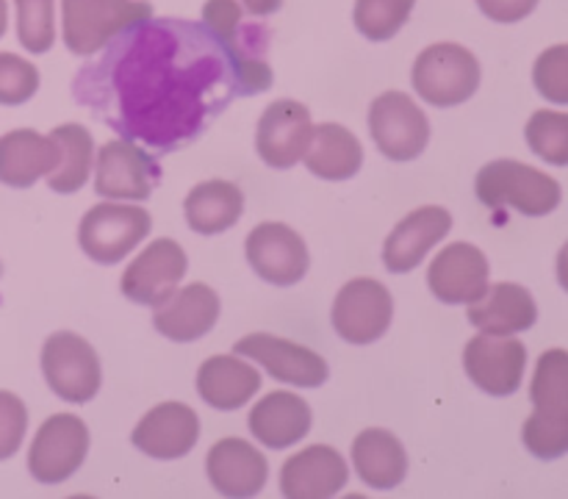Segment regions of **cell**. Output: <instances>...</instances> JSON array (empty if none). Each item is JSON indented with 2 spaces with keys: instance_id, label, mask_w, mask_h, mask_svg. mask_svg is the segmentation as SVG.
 <instances>
[{
  "instance_id": "cell-32",
  "label": "cell",
  "mask_w": 568,
  "mask_h": 499,
  "mask_svg": "<svg viewBox=\"0 0 568 499\" xmlns=\"http://www.w3.org/2000/svg\"><path fill=\"white\" fill-rule=\"evenodd\" d=\"M416 0H355V28L372 42H386L410 20Z\"/></svg>"
},
{
  "instance_id": "cell-28",
  "label": "cell",
  "mask_w": 568,
  "mask_h": 499,
  "mask_svg": "<svg viewBox=\"0 0 568 499\" xmlns=\"http://www.w3.org/2000/svg\"><path fill=\"white\" fill-rule=\"evenodd\" d=\"M353 464L361 480L381 491L399 486L408 475V455L403 441L383 427L358 432L353 441Z\"/></svg>"
},
{
  "instance_id": "cell-3",
  "label": "cell",
  "mask_w": 568,
  "mask_h": 499,
  "mask_svg": "<svg viewBox=\"0 0 568 499\" xmlns=\"http://www.w3.org/2000/svg\"><path fill=\"white\" fill-rule=\"evenodd\" d=\"M475 192L488 208L514 205L525 216H547L560 205V183L547 172L514 159H499L477 172Z\"/></svg>"
},
{
  "instance_id": "cell-1",
  "label": "cell",
  "mask_w": 568,
  "mask_h": 499,
  "mask_svg": "<svg viewBox=\"0 0 568 499\" xmlns=\"http://www.w3.org/2000/svg\"><path fill=\"white\" fill-rule=\"evenodd\" d=\"M78 103L128 142L170 153L242 94L239 61L205 22H133L72 83Z\"/></svg>"
},
{
  "instance_id": "cell-41",
  "label": "cell",
  "mask_w": 568,
  "mask_h": 499,
  "mask_svg": "<svg viewBox=\"0 0 568 499\" xmlns=\"http://www.w3.org/2000/svg\"><path fill=\"white\" fill-rule=\"evenodd\" d=\"M6 26H9V6L6 0H0V37L6 33Z\"/></svg>"
},
{
  "instance_id": "cell-7",
  "label": "cell",
  "mask_w": 568,
  "mask_h": 499,
  "mask_svg": "<svg viewBox=\"0 0 568 499\" xmlns=\"http://www.w3.org/2000/svg\"><path fill=\"white\" fill-rule=\"evenodd\" d=\"M42 371L55 397L64 403H89L100 391V360L92 344L70 330H59L44 342Z\"/></svg>"
},
{
  "instance_id": "cell-2",
  "label": "cell",
  "mask_w": 568,
  "mask_h": 499,
  "mask_svg": "<svg viewBox=\"0 0 568 499\" xmlns=\"http://www.w3.org/2000/svg\"><path fill=\"white\" fill-rule=\"evenodd\" d=\"M530 399L536 405L525 421V447L536 458L555 460L568 452V353L547 349L532 375Z\"/></svg>"
},
{
  "instance_id": "cell-19",
  "label": "cell",
  "mask_w": 568,
  "mask_h": 499,
  "mask_svg": "<svg viewBox=\"0 0 568 499\" xmlns=\"http://www.w3.org/2000/svg\"><path fill=\"white\" fill-rule=\"evenodd\" d=\"M200 438V419L189 405L161 403L142 416L131 432L133 447L155 460L183 458Z\"/></svg>"
},
{
  "instance_id": "cell-12",
  "label": "cell",
  "mask_w": 568,
  "mask_h": 499,
  "mask_svg": "<svg viewBox=\"0 0 568 499\" xmlns=\"http://www.w3.org/2000/svg\"><path fill=\"white\" fill-rule=\"evenodd\" d=\"M233 353L253 358L270 371L275 380L300 388H320L327 380V360L314 349L277 338L272 333H250L233 344Z\"/></svg>"
},
{
  "instance_id": "cell-25",
  "label": "cell",
  "mask_w": 568,
  "mask_h": 499,
  "mask_svg": "<svg viewBox=\"0 0 568 499\" xmlns=\"http://www.w3.org/2000/svg\"><path fill=\"white\" fill-rule=\"evenodd\" d=\"M538 319V308L532 294L519 283H494L469 303V322L480 333L491 336H514L530 330Z\"/></svg>"
},
{
  "instance_id": "cell-20",
  "label": "cell",
  "mask_w": 568,
  "mask_h": 499,
  "mask_svg": "<svg viewBox=\"0 0 568 499\" xmlns=\"http://www.w3.org/2000/svg\"><path fill=\"white\" fill-rule=\"evenodd\" d=\"M347 460L325 444L305 447L281 469V491L286 499H327L347 486Z\"/></svg>"
},
{
  "instance_id": "cell-27",
  "label": "cell",
  "mask_w": 568,
  "mask_h": 499,
  "mask_svg": "<svg viewBox=\"0 0 568 499\" xmlns=\"http://www.w3.org/2000/svg\"><path fill=\"white\" fill-rule=\"evenodd\" d=\"M258 369L233 358V355H214L197 371L200 397L216 410L242 408V405H247L258 394Z\"/></svg>"
},
{
  "instance_id": "cell-34",
  "label": "cell",
  "mask_w": 568,
  "mask_h": 499,
  "mask_svg": "<svg viewBox=\"0 0 568 499\" xmlns=\"http://www.w3.org/2000/svg\"><path fill=\"white\" fill-rule=\"evenodd\" d=\"M17 39L28 53H48L55 42V0H14Z\"/></svg>"
},
{
  "instance_id": "cell-10",
  "label": "cell",
  "mask_w": 568,
  "mask_h": 499,
  "mask_svg": "<svg viewBox=\"0 0 568 499\" xmlns=\"http://www.w3.org/2000/svg\"><path fill=\"white\" fill-rule=\"evenodd\" d=\"M394 319L392 292L375 277L344 283L333 303V327L349 344H372L386 336Z\"/></svg>"
},
{
  "instance_id": "cell-33",
  "label": "cell",
  "mask_w": 568,
  "mask_h": 499,
  "mask_svg": "<svg viewBox=\"0 0 568 499\" xmlns=\"http://www.w3.org/2000/svg\"><path fill=\"white\" fill-rule=\"evenodd\" d=\"M527 144L547 164L568 166V114L560 111H536L527 122Z\"/></svg>"
},
{
  "instance_id": "cell-6",
  "label": "cell",
  "mask_w": 568,
  "mask_h": 499,
  "mask_svg": "<svg viewBox=\"0 0 568 499\" xmlns=\"http://www.w3.org/2000/svg\"><path fill=\"white\" fill-rule=\"evenodd\" d=\"M153 220L144 208L128 203H100L87 211L78 225V244L83 255L98 264H120L144 242Z\"/></svg>"
},
{
  "instance_id": "cell-21",
  "label": "cell",
  "mask_w": 568,
  "mask_h": 499,
  "mask_svg": "<svg viewBox=\"0 0 568 499\" xmlns=\"http://www.w3.org/2000/svg\"><path fill=\"white\" fill-rule=\"evenodd\" d=\"M453 227V214L442 205H422V208L410 211L386 238L383 247V261L386 269L394 275H405V272L416 269L425 261V255L442 242Z\"/></svg>"
},
{
  "instance_id": "cell-8",
  "label": "cell",
  "mask_w": 568,
  "mask_h": 499,
  "mask_svg": "<svg viewBox=\"0 0 568 499\" xmlns=\"http://www.w3.org/2000/svg\"><path fill=\"white\" fill-rule=\"evenodd\" d=\"M89 430L75 414H55L42 421L28 449V471L39 482H64L83 466Z\"/></svg>"
},
{
  "instance_id": "cell-23",
  "label": "cell",
  "mask_w": 568,
  "mask_h": 499,
  "mask_svg": "<svg viewBox=\"0 0 568 499\" xmlns=\"http://www.w3.org/2000/svg\"><path fill=\"white\" fill-rule=\"evenodd\" d=\"M216 319H220V297L214 288L205 283H189L155 305L153 325L161 336L186 344L203 338L216 325Z\"/></svg>"
},
{
  "instance_id": "cell-13",
  "label": "cell",
  "mask_w": 568,
  "mask_h": 499,
  "mask_svg": "<svg viewBox=\"0 0 568 499\" xmlns=\"http://www.w3.org/2000/svg\"><path fill=\"white\" fill-rule=\"evenodd\" d=\"M186 253L172 238H155L122 272V294L139 305H161L186 275Z\"/></svg>"
},
{
  "instance_id": "cell-14",
  "label": "cell",
  "mask_w": 568,
  "mask_h": 499,
  "mask_svg": "<svg viewBox=\"0 0 568 499\" xmlns=\"http://www.w3.org/2000/svg\"><path fill=\"white\" fill-rule=\"evenodd\" d=\"M247 261L255 275L272 286H294L311 266L303 236L283 222H264L253 227L247 236Z\"/></svg>"
},
{
  "instance_id": "cell-26",
  "label": "cell",
  "mask_w": 568,
  "mask_h": 499,
  "mask_svg": "<svg viewBox=\"0 0 568 499\" xmlns=\"http://www.w3.org/2000/svg\"><path fill=\"white\" fill-rule=\"evenodd\" d=\"M311 430V408L292 391H272L250 410V432L270 449H286Z\"/></svg>"
},
{
  "instance_id": "cell-5",
  "label": "cell",
  "mask_w": 568,
  "mask_h": 499,
  "mask_svg": "<svg viewBox=\"0 0 568 499\" xmlns=\"http://www.w3.org/2000/svg\"><path fill=\"white\" fill-rule=\"evenodd\" d=\"M480 61L469 48L455 42H438L422 50L414 61L416 94L438 109L460 105L480 86Z\"/></svg>"
},
{
  "instance_id": "cell-22",
  "label": "cell",
  "mask_w": 568,
  "mask_h": 499,
  "mask_svg": "<svg viewBox=\"0 0 568 499\" xmlns=\"http://www.w3.org/2000/svg\"><path fill=\"white\" fill-rule=\"evenodd\" d=\"M205 471L216 491L233 499H244L255 497L266 486L270 464L244 438H222L209 449Z\"/></svg>"
},
{
  "instance_id": "cell-40",
  "label": "cell",
  "mask_w": 568,
  "mask_h": 499,
  "mask_svg": "<svg viewBox=\"0 0 568 499\" xmlns=\"http://www.w3.org/2000/svg\"><path fill=\"white\" fill-rule=\"evenodd\" d=\"M558 281H560V286L568 292V242L564 244V249H560V255H558Z\"/></svg>"
},
{
  "instance_id": "cell-39",
  "label": "cell",
  "mask_w": 568,
  "mask_h": 499,
  "mask_svg": "<svg viewBox=\"0 0 568 499\" xmlns=\"http://www.w3.org/2000/svg\"><path fill=\"white\" fill-rule=\"evenodd\" d=\"M244 11H250L253 17H270L275 14L283 6V0H242Z\"/></svg>"
},
{
  "instance_id": "cell-24",
  "label": "cell",
  "mask_w": 568,
  "mask_h": 499,
  "mask_svg": "<svg viewBox=\"0 0 568 499\" xmlns=\"http://www.w3.org/2000/svg\"><path fill=\"white\" fill-rule=\"evenodd\" d=\"M59 144L53 136L17 128L0 136V183L11 189H28L48 177L59 164Z\"/></svg>"
},
{
  "instance_id": "cell-16",
  "label": "cell",
  "mask_w": 568,
  "mask_h": 499,
  "mask_svg": "<svg viewBox=\"0 0 568 499\" xmlns=\"http://www.w3.org/2000/svg\"><path fill=\"white\" fill-rule=\"evenodd\" d=\"M242 6L236 0H209L203 6V22L231 48L239 61V78H242V94H258L272 86V70L264 55L255 50L258 44V28L244 26Z\"/></svg>"
},
{
  "instance_id": "cell-29",
  "label": "cell",
  "mask_w": 568,
  "mask_h": 499,
  "mask_svg": "<svg viewBox=\"0 0 568 499\" xmlns=\"http://www.w3.org/2000/svg\"><path fill=\"white\" fill-rule=\"evenodd\" d=\"M361 164H364V147L353 131L336 125V122H322L314 128L311 144L305 150V166L316 177L347 181V177L358 175Z\"/></svg>"
},
{
  "instance_id": "cell-31",
  "label": "cell",
  "mask_w": 568,
  "mask_h": 499,
  "mask_svg": "<svg viewBox=\"0 0 568 499\" xmlns=\"http://www.w3.org/2000/svg\"><path fill=\"white\" fill-rule=\"evenodd\" d=\"M53 142L59 144V164L48 175V186L59 194H72L87 183L89 172L94 166V142L92 133L78 122H64V125L50 131Z\"/></svg>"
},
{
  "instance_id": "cell-35",
  "label": "cell",
  "mask_w": 568,
  "mask_h": 499,
  "mask_svg": "<svg viewBox=\"0 0 568 499\" xmlns=\"http://www.w3.org/2000/svg\"><path fill=\"white\" fill-rule=\"evenodd\" d=\"M39 92V70L28 59L0 53V105L28 103Z\"/></svg>"
},
{
  "instance_id": "cell-4",
  "label": "cell",
  "mask_w": 568,
  "mask_h": 499,
  "mask_svg": "<svg viewBox=\"0 0 568 499\" xmlns=\"http://www.w3.org/2000/svg\"><path fill=\"white\" fill-rule=\"evenodd\" d=\"M148 17H153L148 0H61V37L70 53L94 55Z\"/></svg>"
},
{
  "instance_id": "cell-18",
  "label": "cell",
  "mask_w": 568,
  "mask_h": 499,
  "mask_svg": "<svg viewBox=\"0 0 568 499\" xmlns=\"http://www.w3.org/2000/svg\"><path fill=\"white\" fill-rule=\"evenodd\" d=\"M430 292L447 305H469L488 288V258L469 242H455L427 269Z\"/></svg>"
},
{
  "instance_id": "cell-36",
  "label": "cell",
  "mask_w": 568,
  "mask_h": 499,
  "mask_svg": "<svg viewBox=\"0 0 568 499\" xmlns=\"http://www.w3.org/2000/svg\"><path fill=\"white\" fill-rule=\"evenodd\" d=\"M532 81L549 103L568 105V44H555L538 55L532 67Z\"/></svg>"
},
{
  "instance_id": "cell-17",
  "label": "cell",
  "mask_w": 568,
  "mask_h": 499,
  "mask_svg": "<svg viewBox=\"0 0 568 499\" xmlns=\"http://www.w3.org/2000/svg\"><path fill=\"white\" fill-rule=\"evenodd\" d=\"M464 364L477 388L494 394V397H508L521 386L527 349L516 338L480 333L466 344Z\"/></svg>"
},
{
  "instance_id": "cell-38",
  "label": "cell",
  "mask_w": 568,
  "mask_h": 499,
  "mask_svg": "<svg viewBox=\"0 0 568 499\" xmlns=\"http://www.w3.org/2000/svg\"><path fill=\"white\" fill-rule=\"evenodd\" d=\"M477 6L494 22H519L536 11L538 0H477Z\"/></svg>"
},
{
  "instance_id": "cell-15",
  "label": "cell",
  "mask_w": 568,
  "mask_h": 499,
  "mask_svg": "<svg viewBox=\"0 0 568 499\" xmlns=\"http://www.w3.org/2000/svg\"><path fill=\"white\" fill-rule=\"evenodd\" d=\"M314 122L311 111L297 100H275L266 105L255 131V150L272 170H288L305 159Z\"/></svg>"
},
{
  "instance_id": "cell-11",
  "label": "cell",
  "mask_w": 568,
  "mask_h": 499,
  "mask_svg": "<svg viewBox=\"0 0 568 499\" xmlns=\"http://www.w3.org/2000/svg\"><path fill=\"white\" fill-rule=\"evenodd\" d=\"M161 170L153 155L128 139L100 147L94 161V192L109 200H148L159 186Z\"/></svg>"
},
{
  "instance_id": "cell-9",
  "label": "cell",
  "mask_w": 568,
  "mask_h": 499,
  "mask_svg": "<svg viewBox=\"0 0 568 499\" xmlns=\"http://www.w3.org/2000/svg\"><path fill=\"white\" fill-rule=\"evenodd\" d=\"M369 133L386 159L414 161L430 142V122L405 92H383L372 100Z\"/></svg>"
},
{
  "instance_id": "cell-42",
  "label": "cell",
  "mask_w": 568,
  "mask_h": 499,
  "mask_svg": "<svg viewBox=\"0 0 568 499\" xmlns=\"http://www.w3.org/2000/svg\"><path fill=\"white\" fill-rule=\"evenodd\" d=\"M0 275H3V264H0Z\"/></svg>"
},
{
  "instance_id": "cell-37",
  "label": "cell",
  "mask_w": 568,
  "mask_h": 499,
  "mask_svg": "<svg viewBox=\"0 0 568 499\" xmlns=\"http://www.w3.org/2000/svg\"><path fill=\"white\" fill-rule=\"evenodd\" d=\"M28 430V410L17 394L0 391V460H9L22 447Z\"/></svg>"
},
{
  "instance_id": "cell-30",
  "label": "cell",
  "mask_w": 568,
  "mask_h": 499,
  "mask_svg": "<svg viewBox=\"0 0 568 499\" xmlns=\"http://www.w3.org/2000/svg\"><path fill=\"white\" fill-rule=\"evenodd\" d=\"M244 211V194L231 181H205L186 194L183 214L189 227L203 236L225 233L239 222Z\"/></svg>"
}]
</instances>
